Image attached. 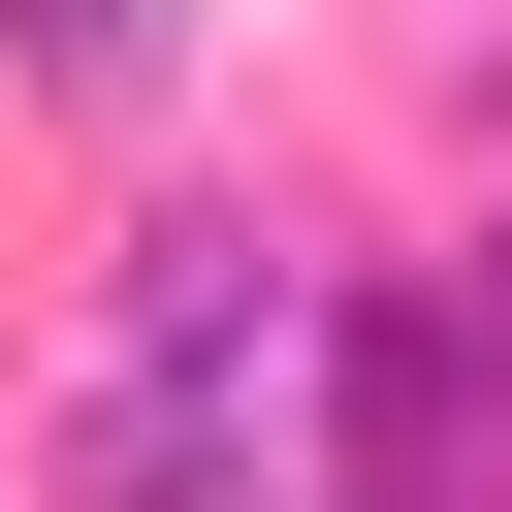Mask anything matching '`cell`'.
<instances>
[{
	"label": "cell",
	"mask_w": 512,
	"mask_h": 512,
	"mask_svg": "<svg viewBox=\"0 0 512 512\" xmlns=\"http://www.w3.org/2000/svg\"><path fill=\"white\" fill-rule=\"evenodd\" d=\"M288 352H320L288 224H160L128 320H96V384H64V480L96 512H288Z\"/></svg>",
	"instance_id": "6da1fadb"
},
{
	"label": "cell",
	"mask_w": 512,
	"mask_h": 512,
	"mask_svg": "<svg viewBox=\"0 0 512 512\" xmlns=\"http://www.w3.org/2000/svg\"><path fill=\"white\" fill-rule=\"evenodd\" d=\"M480 352H512V256H480Z\"/></svg>",
	"instance_id": "7a4b0ae2"
}]
</instances>
